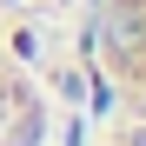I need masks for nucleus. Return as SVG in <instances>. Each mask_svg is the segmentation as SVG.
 <instances>
[{
    "label": "nucleus",
    "mask_w": 146,
    "mask_h": 146,
    "mask_svg": "<svg viewBox=\"0 0 146 146\" xmlns=\"http://www.w3.org/2000/svg\"><path fill=\"white\" fill-rule=\"evenodd\" d=\"M40 139H46V100L27 80V66L0 46V146H40Z\"/></svg>",
    "instance_id": "2"
},
{
    "label": "nucleus",
    "mask_w": 146,
    "mask_h": 146,
    "mask_svg": "<svg viewBox=\"0 0 146 146\" xmlns=\"http://www.w3.org/2000/svg\"><path fill=\"white\" fill-rule=\"evenodd\" d=\"M93 146H146V113L113 106V119L100 126V139H93Z\"/></svg>",
    "instance_id": "3"
},
{
    "label": "nucleus",
    "mask_w": 146,
    "mask_h": 146,
    "mask_svg": "<svg viewBox=\"0 0 146 146\" xmlns=\"http://www.w3.org/2000/svg\"><path fill=\"white\" fill-rule=\"evenodd\" d=\"M93 60L113 93V106L146 113V0H100V33Z\"/></svg>",
    "instance_id": "1"
}]
</instances>
